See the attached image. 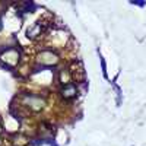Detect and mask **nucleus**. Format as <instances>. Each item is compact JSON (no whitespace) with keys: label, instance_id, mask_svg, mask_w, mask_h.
<instances>
[{"label":"nucleus","instance_id":"2","mask_svg":"<svg viewBox=\"0 0 146 146\" xmlns=\"http://www.w3.org/2000/svg\"><path fill=\"white\" fill-rule=\"evenodd\" d=\"M76 92H78V89H76L75 85L67 83V85H64V88L62 89V96L64 100H72L73 96H76Z\"/></svg>","mask_w":146,"mask_h":146},{"label":"nucleus","instance_id":"1","mask_svg":"<svg viewBox=\"0 0 146 146\" xmlns=\"http://www.w3.org/2000/svg\"><path fill=\"white\" fill-rule=\"evenodd\" d=\"M25 102H27V105L28 107H31L32 110H35V111H38V110H41L42 107H44V101L41 100V98H38V96H32V95H27L25 98Z\"/></svg>","mask_w":146,"mask_h":146}]
</instances>
